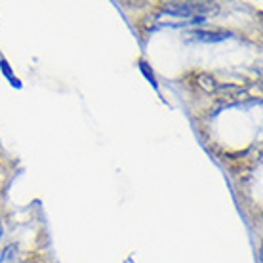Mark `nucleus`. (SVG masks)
<instances>
[{
    "label": "nucleus",
    "instance_id": "nucleus-3",
    "mask_svg": "<svg viewBox=\"0 0 263 263\" xmlns=\"http://www.w3.org/2000/svg\"><path fill=\"white\" fill-rule=\"evenodd\" d=\"M0 65H2V71H4V74H6L8 79L12 80V84L20 86V82H17V79H15V77H12V72H10V67H8L6 61H4V60H0Z\"/></svg>",
    "mask_w": 263,
    "mask_h": 263
},
{
    "label": "nucleus",
    "instance_id": "nucleus-1",
    "mask_svg": "<svg viewBox=\"0 0 263 263\" xmlns=\"http://www.w3.org/2000/svg\"><path fill=\"white\" fill-rule=\"evenodd\" d=\"M193 36L197 40H206V42H210V40H223L229 36V33H206V31H195Z\"/></svg>",
    "mask_w": 263,
    "mask_h": 263
},
{
    "label": "nucleus",
    "instance_id": "nucleus-2",
    "mask_svg": "<svg viewBox=\"0 0 263 263\" xmlns=\"http://www.w3.org/2000/svg\"><path fill=\"white\" fill-rule=\"evenodd\" d=\"M139 69H141V72H143L145 77H147V80H149V82H151V84L157 88V82H155V74H153V71H149V65H147L143 60L139 61Z\"/></svg>",
    "mask_w": 263,
    "mask_h": 263
}]
</instances>
